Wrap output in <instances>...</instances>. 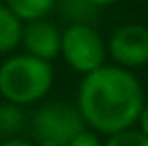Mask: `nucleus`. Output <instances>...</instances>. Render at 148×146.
<instances>
[{
	"label": "nucleus",
	"mask_w": 148,
	"mask_h": 146,
	"mask_svg": "<svg viewBox=\"0 0 148 146\" xmlns=\"http://www.w3.org/2000/svg\"><path fill=\"white\" fill-rule=\"evenodd\" d=\"M144 88L129 69L103 64L84 75L77 93V110L95 133L114 135L131 129L144 108Z\"/></svg>",
	"instance_id": "f257e3e1"
},
{
	"label": "nucleus",
	"mask_w": 148,
	"mask_h": 146,
	"mask_svg": "<svg viewBox=\"0 0 148 146\" xmlns=\"http://www.w3.org/2000/svg\"><path fill=\"white\" fill-rule=\"evenodd\" d=\"M54 84V69L47 60L17 54L0 64V95L9 103L28 105L43 99Z\"/></svg>",
	"instance_id": "f03ea898"
},
{
	"label": "nucleus",
	"mask_w": 148,
	"mask_h": 146,
	"mask_svg": "<svg viewBox=\"0 0 148 146\" xmlns=\"http://www.w3.org/2000/svg\"><path fill=\"white\" fill-rule=\"evenodd\" d=\"M86 129L77 105L52 101L37 110L32 118L34 146H67L77 133Z\"/></svg>",
	"instance_id": "7ed1b4c3"
},
{
	"label": "nucleus",
	"mask_w": 148,
	"mask_h": 146,
	"mask_svg": "<svg viewBox=\"0 0 148 146\" xmlns=\"http://www.w3.org/2000/svg\"><path fill=\"white\" fill-rule=\"evenodd\" d=\"M60 54L64 56L67 64L73 71L88 75L105 64L108 45L103 43L95 26L77 24V26L64 28L62 41H60Z\"/></svg>",
	"instance_id": "20e7f679"
},
{
	"label": "nucleus",
	"mask_w": 148,
	"mask_h": 146,
	"mask_svg": "<svg viewBox=\"0 0 148 146\" xmlns=\"http://www.w3.org/2000/svg\"><path fill=\"white\" fill-rule=\"evenodd\" d=\"M108 52L122 69H137L148 64V28L142 24L120 26L110 37Z\"/></svg>",
	"instance_id": "39448f33"
},
{
	"label": "nucleus",
	"mask_w": 148,
	"mask_h": 146,
	"mask_svg": "<svg viewBox=\"0 0 148 146\" xmlns=\"http://www.w3.org/2000/svg\"><path fill=\"white\" fill-rule=\"evenodd\" d=\"M60 41H62L60 28L47 19L28 22L22 28V45L26 54L34 58L52 62L56 56H60Z\"/></svg>",
	"instance_id": "423d86ee"
},
{
	"label": "nucleus",
	"mask_w": 148,
	"mask_h": 146,
	"mask_svg": "<svg viewBox=\"0 0 148 146\" xmlns=\"http://www.w3.org/2000/svg\"><path fill=\"white\" fill-rule=\"evenodd\" d=\"M56 9L60 19H64L69 26H77V24L92 26L99 13V9L90 0H56Z\"/></svg>",
	"instance_id": "0eeeda50"
},
{
	"label": "nucleus",
	"mask_w": 148,
	"mask_h": 146,
	"mask_svg": "<svg viewBox=\"0 0 148 146\" xmlns=\"http://www.w3.org/2000/svg\"><path fill=\"white\" fill-rule=\"evenodd\" d=\"M7 9L19 22H37L45 19L56 9V0H4Z\"/></svg>",
	"instance_id": "6e6552de"
},
{
	"label": "nucleus",
	"mask_w": 148,
	"mask_h": 146,
	"mask_svg": "<svg viewBox=\"0 0 148 146\" xmlns=\"http://www.w3.org/2000/svg\"><path fill=\"white\" fill-rule=\"evenodd\" d=\"M22 22L7 9V4H0V54H9L22 43Z\"/></svg>",
	"instance_id": "1a4fd4ad"
},
{
	"label": "nucleus",
	"mask_w": 148,
	"mask_h": 146,
	"mask_svg": "<svg viewBox=\"0 0 148 146\" xmlns=\"http://www.w3.org/2000/svg\"><path fill=\"white\" fill-rule=\"evenodd\" d=\"M24 127V112L22 105L15 103H2L0 105V138H15Z\"/></svg>",
	"instance_id": "9d476101"
},
{
	"label": "nucleus",
	"mask_w": 148,
	"mask_h": 146,
	"mask_svg": "<svg viewBox=\"0 0 148 146\" xmlns=\"http://www.w3.org/2000/svg\"><path fill=\"white\" fill-rule=\"evenodd\" d=\"M103 146H148V138L140 129H125V131H118L114 135H110L108 142Z\"/></svg>",
	"instance_id": "9b49d317"
},
{
	"label": "nucleus",
	"mask_w": 148,
	"mask_h": 146,
	"mask_svg": "<svg viewBox=\"0 0 148 146\" xmlns=\"http://www.w3.org/2000/svg\"><path fill=\"white\" fill-rule=\"evenodd\" d=\"M67 146H103V142L99 140V135H97L95 131H88V129H84V131L77 133Z\"/></svg>",
	"instance_id": "f8f14e48"
},
{
	"label": "nucleus",
	"mask_w": 148,
	"mask_h": 146,
	"mask_svg": "<svg viewBox=\"0 0 148 146\" xmlns=\"http://www.w3.org/2000/svg\"><path fill=\"white\" fill-rule=\"evenodd\" d=\"M137 125H140V131L148 138V103H144V108H142V114H140V118H137Z\"/></svg>",
	"instance_id": "ddd939ff"
},
{
	"label": "nucleus",
	"mask_w": 148,
	"mask_h": 146,
	"mask_svg": "<svg viewBox=\"0 0 148 146\" xmlns=\"http://www.w3.org/2000/svg\"><path fill=\"white\" fill-rule=\"evenodd\" d=\"M0 146H34V142L24 140V138H9V140H4Z\"/></svg>",
	"instance_id": "4468645a"
},
{
	"label": "nucleus",
	"mask_w": 148,
	"mask_h": 146,
	"mask_svg": "<svg viewBox=\"0 0 148 146\" xmlns=\"http://www.w3.org/2000/svg\"><path fill=\"white\" fill-rule=\"evenodd\" d=\"M90 2H92L97 9H101V7H110V4L118 2V0H90Z\"/></svg>",
	"instance_id": "2eb2a0df"
},
{
	"label": "nucleus",
	"mask_w": 148,
	"mask_h": 146,
	"mask_svg": "<svg viewBox=\"0 0 148 146\" xmlns=\"http://www.w3.org/2000/svg\"><path fill=\"white\" fill-rule=\"evenodd\" d=\"M0 4H4V0H0Z\"/></svg>",
	"instance_id": "dca6fc26"
}]
</instances>
